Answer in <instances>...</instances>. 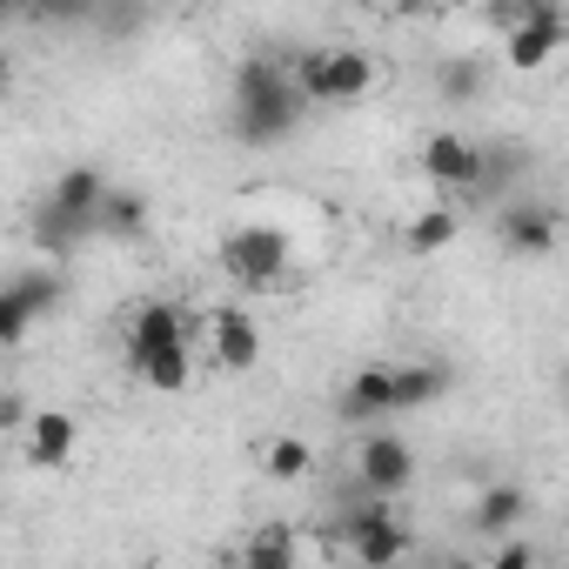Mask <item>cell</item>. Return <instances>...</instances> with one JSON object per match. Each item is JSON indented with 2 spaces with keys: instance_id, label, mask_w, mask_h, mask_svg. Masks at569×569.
Listing matches in <instances>:
<instances>
[{
  "instance_id": "1",
  "label": "cell",
  "mask_w": 569,
  "mask_h": 569,
  "mask_svg": "<svg viewBox=\"0 0 569 569\" xmlns=\"http://www.w3.org/2000/svg\"><path fill=\"white\" fill-rule=\"evenodd\" d=\"M302 121V94L289 81V61L274 54H241L234 61V141L248 148H274L289 141Z\"/></svg>"
},
{
  "instance_id": "2",
  "label": "cell",
  "mask_w": 569,
  "mask_h": 569,
  "mask_svg": "<svg viewBox=\"0 0 569 569\" xmlns=\"http://www.w3.org/2000/svg\"><path fill=\"white\" fill-rule=\"evenodd\" d=\"M289 81H296L302 108H356L376 88V54H362V48H302L289 61Z\"/></svg>"
},
{
  "instance_id": "3",
  "label": "cell",
  "mask_w": 569,
  "mask_h": 569,
  "mask_svg": "<svg viewBox=\"0 0 569 569\" xmlns=\"http://www.w3.org/2000/svg\"><path fill=\"white\" fill-rule=\"evenodd\" d=\"M289 261H296L289 234L268 228V221H241V228L221 241V268L241 281V289H274V281L289 274Z\"/></svg>"
},
{
  "instance_id": "4",
  "label": "cell",
  "mask_w": 569,
  "mask_h": 569,
  "mask_svg": "<svg viewBox=\"0 0 569 569\" xmlns=\"http://www.w3.org/2000/svg\"><path fill=\"white\" fill-rule=\"evenodd\" d=\"M569 41V14H562V0H529V8H516V21L502 28V54L516 74H536L562 54Z\"/></svg>"
},
{
  "instance_id": "5",
  "label": "cell",
  "mask_w": 569,
  "mask_h": 569,
  "mask_svg": "<svg viewBox=\"0 0 569 569\" xmlns=\"http://www.w3.org/2000/svg\"><path fill=\"white\" fill-rule=\"evenodd\" d=\"M342 536H349V549H356V562H362V569H396V562H409V549H416L409 522H402L389 502L356 509V516L342 522Z\"/></svg>"
},
{
  "instance_id": "6",
  "label": "cell",
  "mask_w": 569,
  "mask_h": 569,
  "mask_svg": "<svg viewBox=\"0 0 569 569\" xmlns=\"http://www.w3.org/2000/svg\"><path fill=\"white\" fill-rule=\"evenodd\" d=\"M356 482H362L376 502L409 496V482H416V449H409L402 436H389V429L362 436V449H356Z\"/></svg>"
},
{
  "instance_id": "7",
  "label": "cell",
  "mask_w": 569,
  "mask_h": 569,
  "mask_svg": "<svg viewBox=\"0 0 569 569\" xmlns=\"http://www.w3.org/2000/svg\"><path fill=\"white\" fill-rule=\"evenodd\" d=\"M422 174H429L436 188H476V181H482V148H476L469 134H456V128H436V134L422 141Z\"/></svg>"
},
{
  "instance_id": "8",
  "label": "cell",
  "mask_w": 569,
  "mask_h": 569,
  "mask_svg": "<svg viewBox=\"0 0 569 569\" xmlns=\"http://www.w3.org/2000/svg\"><path fill=\"white\" fill-rule=\"evenodd\" d=\"M194 342V316L181 302H141L128 316V356H154V349H188Z\"/></svg>"
},
{
  "instance_id": "9",
  "label": "cell",
  "mask_w": 569,
  "mask_h": 569,
  "mask_svg": "<svg viewBox=\"0 0 569 569\" xmlns=\"http://www.w3.org/2000/svg\"><path fill=\"white\" fill-rule=\"evenodd\" d=\"M101 194H108L101 161H74V168H61V174H54V188H48V201H41V208H54V214L81 221V228L94 234V208H101Z\"/></svg>"
},
{
  "instance_id": "10",
  "label": "cell",
  "mask_w": 569,
  "mask_h": 569,
  "mask_svg": "<svg viewBox=\"0 0 569 569\" xmlns=\"http://www.w3.org/2000/svg\"><path fill=\"white\" fill-rule=\"evenodd\" d=\"M556 228H562V214H556L549 201H509L502 221H496L502 248H509V254H529V261L556 248Z\"/></svg>"
},
{
  "instance_id": "11",
  "label": "cell",
  "mask_w": 569,
  "mask_h": 569,
  "mask_svg": "<svg viewBox=\"0 0 569 569\" xmlns=\"http://www.w3.org/2000/svg\"><path fill=\"white\" fill-rule=\"evenodd\" d=\"M21 436H28V462L34 469H68L74 449H81V422L68 409H34Z\"/></svg>"
},
{
  "instance_id": "12",
  "label": "cell",
  "mask_w": 569,
  "mask_h": 569,
  "mask_svg": "<svg viewBox=\"0 0 569 569\" xmlns=\"http://www.w3.org/2000/svg\"><path fill=\"white\" fill-rule=\"evenodd\" d=\"M208 336H214V362H221L228 376H248V369L261 362V329H254L248 309H214V316H208Z\"/></svg>"
},
{
  "instance_id": "13",
  "label": "cell",
  "mask_w": 569,
  "mask_h": 569,
  "mask_svg": "<svg viewBox=\"0 0 569 569\" xmlns=\"http://www.w3.org/2000/svg\"><path fill=\"white\" fill-rule=\"evenodd\" d=\"M522 516H529V489H516V482H489V489L476 496V509H469V529L502 542V536L522 529Z\"/></svg>"
},
{
  "instance_id": "14",
  "label": "cell",
  "mask_w": 569,
  "mask_h": 569,
  "mask_svg": "<svg viewBox=\"0 0 569 569\" xmlns=\"http://www.w3.org/2000/svg\"><path fill=\"white\" fill-rule=\"evenodd\" d=\"M449 389V369L442 362H389V409H429L436 396Z\"/></svg>"
},
{
  "instance_id": "15",
  "label": "cell",
  "mask_w": 569,
  "mask_h": 569,
  "mask_svg": "<svg viewBox=\"0 0 569 569\" xmlns=\"http://www.w3.org/2000/svg\"><path fill=\"white\" fill-rule=\"evenodd\" d=\"M94 234H108V241H141V234H148V194L108 188L101 208H94Z\"/></svg>"
},
{
  "instance_id": "16",
  "label": "cell",
  "mask_w": 569,
  "mask_h": 569,
  "mask_svg": "<svg viewBox=\"0 0 569 569\" xmlns=\"http://www.w3.org/2000/svg\"><path fill=\"white\" fill-rule=\"evenodd\" d=\"M342 416H349V422H389V416H396V409H389V362L356 369V382L342 389Z\"/></svg>"
},
{
  "instance_id": "17",
  "label": "cell",
  "mask_w": 569,
  "mask_h": 569,
  "mask_svg": "<svg viewBox=\"0 0 569 569\" xmlns=\"http://www.w3.org/2000/svg\"><path fill=\"white\" fill-rule=\"evenodd\" d=\"M8 296H14L34 322H48V316L68 302V281H61V268H21V274L8 281Z\"/></svg>"
},
{
  "instance_id": "18",
  "label": "cell",
  "mask_w": 569,
  "mask_h": 569,
  "mask_svg": "<svg viewBox=\"0 0 569 569\" xmlns=\"http://www.w3.org/2000/svg\"><path fill=\"white\" fill-rule=\"evenodd\" d=\"M261 476L268 482H309L316 476V449L302 436H268L261 442Z\"/></svg>"
},
{
  "instance_id": "19",
  "label": "cell",
  "mask_w": 569,
  "mask_h": 569,
  "mask_svg": "<svg viewBox=\"0 0 569 569\" xmlns=\"http://www.w3.org/2000/svg\"><path fill=\"white\" fill-rule=\"evenodd\" d=\"M128 369H134L148 389L174 396V389H188V382H194V349H154V356H128Z\"/></svg>"
},
{
  "instance_id": "20",
  "label": "cell",
  "mask_w": 569,
  "mask_h": 569,
  "mask_svg": "<svg viewBox=\"0 0 569 569\" xmlns=\"http://www.w3.org/2000/svg\"><path fill=\"white\" fill-rule=\"evenodd\" d=\"M234 569H296V529L289 522H261Z\"/></svg>"
},
{
  "instance_id": "21",
  "label": "cell",
  "mask_w": 569,
  "mask_h": 569,
  "mask_svg": "<svg viewBox=\"0 0 569 569\" xmlns=\"http://www.w3.org/2000/svg\"><path fill=\"white\" fill-rule=\"evenodd\" d=\"M456 234H462V214H456V208H422V214L402 228V248H409V254H442Z\"/></svg>"
},
{
  "instance_id": "22",
  "label": "cell",
  "mask_w": 569,
  "mask_h": 569,
  "mask_svg": "<svg viewBox=\"0 0 569 569\" xmlns=\"http://www.w3.org/2000/svg\"><path fill=\"white\" fill-rule=\"evenodd\" d=\"M482 81H489V74H482L476 54H442V61H436V94H442V101H476Z\"/></svg>"
},
{
  "instance_id": "23",
  "label": "cell",
  "mask_w": 569,
  "mask_h": 569,
  "mask_svg": "<svg viewBox=\"0 0 569 569\" xmlns=\"http://www.w3.org/2000/svg\"><path fill=\"white\" fill-rule=\"evenodd\" d=\"M74 241H88V228H81V221H68V214H54V208H41V214H34V248H41V254H54V261H61V254H74Z\"/></svg>"
},
{
  "instance_id": "24",
  "label": "cell",
  "mask_w": 569,
  "mask_h": 569,
  "mask_svg": "<svg viewBox=\"0 0 569 569\" xmlns=\"http://www.w3.org/2000/svg\"><path fill=\"white\" fill-rule=\"evenodd\" d=\"M28 336H34V316H28L8 289H0V349H21Z\"/></svg>"
},
{
  "instance_id": "25",
  "label": "cell",
  "mask_w": 569,
  "mask_h": 569,
  "mask_svg": "<svg viewBox=\"0 0 569 569\" xmlns=\"http://www.w3.org/2000/svg\"><path fill=\"white\" fill-rule=\"evenodd\" d=\"M482 569H542V556H536V542H529V536H502V542H496V556H489Z\"/></svg>"
},
{
  "instance_id": "26",
  "label": "cell",
  "mask_w": 569,
  "mask_h": 569,
  "mask_svg": "<svg viewBox=\"0 0 569 569\" xmlns=\"http://www.w3.org/2000/svg\"><path fill=\"white\" fill-rule=\"evenodd\" d=\"M28 416H34V409H28V396L0 389V429H8V436H21V429H28Z\"/></svg>"
},
{
  "instance_id": "27",
  "label": "cell",
  "mask_w": 569,
  "mask_h": 569,
  "mask_svg": "<svg viewBox=\"0 0 569 569\" xmlns=\"http://www.w3.org/2000/svg\"><path fill=\"white\" fill-rule=\"evenodd\" d=\"M8 94H14V54L0 48V101H8Z\"/></svg>"
},
{
  "instance_id": "28",
  "label": "cell",
  "mask_w": 569,
  "mask_h": 569,
  "mask_svg": "<svg viewBox=\"0 0 569 569\" xmlns=\"http://www.w3.org/2000/svg\"><path fill=\"white\" fill-rule=\"evenodd\" d=\"M436 569H482V562H476V556H442Z\"/></svg>"
}]
</instances>
